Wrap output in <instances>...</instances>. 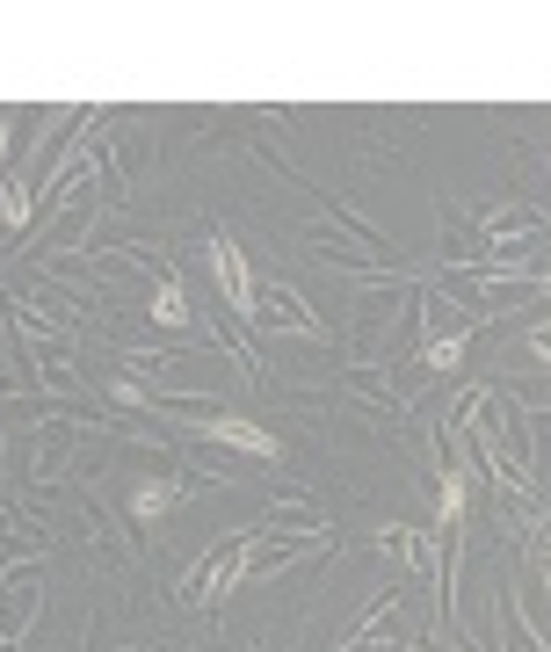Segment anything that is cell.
Returning <instances> with one entry per match:
<instances>
[{
    "instance_id": "obj_9",
    "label": "cell",
    "mask_w": 551,
    "mask_h": 652,
    "mask_svg": "<svg viewBox=\"0 0 551 652\" xmlns=\"http://www.w3.org/2000/svg\"><path fill=\"white\" fill-rule=\"evenodd\" d=\"M457 515H465V479L450 471L443 479V530H457Z\"/></svg>"
},
{
    "instance_id": "obj_1",
    "label": "cell",
    "mask_w": 551,
    "mask_h": 652,
    "mask_svg": "<svg viewBox=\"0 0 551 652\" xmlns=\"http://www.w3.org/2000/svg\"><path fill=\"white\" fill-rule=\"evenodd\" d=\"M210 275L225 283V305L240 312V319H261V291H255V269L233 240H210Z\"/></svg>"
},
{
    "instance_id": "obj_2",
    "label": "cell",
    "mask_w": 551,
    "mask_h": 652,
    "mask_svg": "<svg viewBox=\"0 0 551 652\" xmlns=\"http://www.w3.org/2000/svg\"><path fill=\"white\" fill-rule=\"evenodd\" d=\"M204 435H218V443H233V449H247V457H276V435L269 428H255V421H204Z\"/></svg>"
},
{
    "instance_id": "obj_5",
    "label": "cell",
    "mask_w": 551,
    "mask_h": 652,
    "mask_svg": "<svg viewBox=\"0 0 551 652\" xmlns=\"http://www.w3.org/2000/svg\"><path fill=\"white\" fill-rule=\"evenodd\" d=\"M174 500H182V479H145V486L131 493V508H138L145 522H153V515H168Z\"/></svg>"
},
{
    "instance_id": "obj_4",
    "label": "cell",
    "mask_w": 551,
    "mask_h": 652,
    "mask_svg": "<svg viewBox=\"0 0 551 652\" xmlns=\"http://www.w3.org/2000/svg\"><path fill=\"white\" fill-rule=\"evenodd\" d=\"M247 558H255V536H240V544L210 566V595H233V587H240V573H247Z\"/></svg>"
},
{
    "instance_id": "obj_6",
    "label": "cell",
    "mask_w": 551,
    "mask_h": 652,
    "mask_svg": "<svg viewBox=\"0 0 551 652\" xmlns=\"http://www.w3.org/2000/svg\"><path fill=\"white\" fill-rule=\"evenodd\" d=\"M153 319H160V326H182V319H190V297H182V283H174V275H160V291H153Z\"/></svg>"
},
{
    "instance_id": "obj_10",
    "label": "cell",
    "mask_w": 551,
    "mask_h": 652,
    "mask_svg": "<svg viewBox=\"0 0 551 652\" xmlns=\"http://www.w3.org/2000/svg\"><path fill=\"white\" fill-rule=\"evenodd\" d=\"M530 348H537V356H551V334H530Z\"/></svg>"
},
{
    "instance_id": "obj_3",
    "label": "cell",
    "mask_w": 551,
    "mask_h": 652,
    "mask_svg": "<svg viewBox=\"0 0 551 652\" xmlns=\"http://www.w3.org/2000/svg\"><path fill=\"white\" fill-rule=\"evenodd\" d=\"M261 319H283V326H298V334H320V319L298 305V291H269L261 297Z\"/></svg>"
},
{
    "instance_id": "obj_8",
    "label": "cell",
    "mask_w": 551,
    "mask_h": 652,
    "mask_svg": "<svg viewBox=\"0 0 551 652\" xmlns=\"http://www.w3.org/2000/svg\"><path fill=\"white\" fill-rule=\"evenodd\" d=\"M0 218H8V225H30V189H22V182H0Z\"/></svg>"
},
{
    "instance_id": "obj_7",
    "label": "cell",
    "mask_w": 551,
    "mask_h": 652,
    "mask_svg": "<svg viewBox=\"0 0 551 652\" xmlns=\"http://www.w3.org/2000/svg\"><path fill=\"white\" fill-rule=\"evenodd\" d=\"M421 362H429V370H457V362H465V334H450V341H429V348H421Z\"/></svg>"
}]
</instances>
